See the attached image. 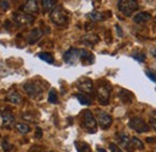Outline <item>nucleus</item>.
<instances>
[{
	"mask_svg": "<svg viewBox=\"0 0 156 152\" xmlns=\"http://www.w3.org/2000/svg\"><path fill=\"white\" fill-rule=\"evenodd\" d=\"M82 127L89 133H96L98 131V122L89 110H84L82 112Z\"/></svg>",
	"mask_w": 156,
	"mask_h": 152,
	"instance_id": "f257e3e1",
	"label": "nucleus"
},
{
	"mask_svg": "<svg viewBox=\"0 0 156 152\" xmlns=\"http://www.w3.org/2000/svg\"><path fill=\"white\" fill-rule=\"evenodd\" d=\"M76 86L77 88L83 92V93H87V94H94V82L93 80H90L89 77H80L76 82Z\"/></svg>",
	"mask_w": 156,
	"mask_h": 152,
	"instance_id": "423d86ee",
	"label": "nucleus"
},
{
	"mask_svg": "<svg viewBox=\"0 0 156 152\" xmlns=\"http://www.w3.org/2000/svg\"><path fill=\"white\" fill-rule=\"evenodd\" d=\"M1 120H2V127L6 129H11L15 126V117L10 110L1 112Z\"/></svg>",
	"mask_w": 156,
	"mask_h": 152,
	"instance_id": "f8f14e48",
	"label": "nucleus"
},
{
	"mask_svg": "<svg viewBox=\"0 0 156 152\" xmlns=\"http://www.w3.org/2000/svg\"><path fill=\"white\" fill-rule=\"evenodd\" d=\"M132 58L136 59L137 62H140V63L145 62V56L143 53H135V55H132Z\"/></svg>",
	"mask_w": 156,
	"mask_h": 152,
	"instance_id": "c85d7f7f",
	"label": "nucleus"
},
{
	"mask_svg": "<svg viewBox=\"0 0 156 152\" xmlns=\"http://www.w3.org/2000/svg\"><path fill=\"white\" fill-rule=\"evenodd\" d=\"M23 88L27 92V94L29 95L30 98H33V99H40L41 95H42V88L40 87L37 83L29 82V83H25L23 86Z\"/></svg>",
	"mask_w": 156,
	"mask_h": 152,
	"instance_id": "1a4fd4ad",
	"label": "nucleus"
},
{
	"mask_svg": "<svg viewBox=\"0 0 156 152\" xmlns=\"http://www.w3.org/2000/svg\"><path fill=\"white\" fill-rule=\"evenodd\" d=\"M42 35H43V32H42L40 28L33 29V30L29 33V35H28V44H30V45L36 44L40 39L42 38Z\"/></svg>",
	"mask_w": 156,
	"mask_h": 152,
	"instance_id": "4468645a",
	"label": "nucleus"
},
{
	"mask_svg": "<svg viewBox=\"0 0 156 152\" xmlns=\"http://www.w3.org/2000/svg\"><path fill=\"white\" fill-rule=\"evenodd\" d=\"M39 58L42 59V60H44V62H47V63H49V64L54 63V57L51 53H48V52H41V53H39Z\"/></svg>",
	"mask_w": 156,
	"mask_h": 152,
	"instance_id": "5701e85b",
	"label": "nucleus"
},
{
	"mask_svg": "<svg viewBox=\"0 0 156 152\" xmlns=\"http://www.w3.org/2000/svg\"><path fill=\"white\" fill-rule=\"evenodd\" d=\"M106 15H108V12L103 13V12H98V11H94V12L89 13V15H88V17H89V19H90V21H93V22H101V21H103V19L106 18V17H105Z\"/></svg>",
	"mask_w": 156,
	"mask_h": 152,
	"instance_id": "aec40b11",
	"label": "nucleus"
},
{
	"mask_svg": "<svg viewBox=\"0 0 156 152\" xmlns=\"http://www.w3.org/2000/svg\"><path fill=\"white\" fill-rule=\"evenodd\" d=\"M118 10L126 17H131L133 12L138 10L137 0H118Z\"/></svg>",
	"mask_w": 156,
	"mask_h": 152,
	"instance_id": "7ed1b4c3",
	"label": "nucleus"
},
{
	"mask_svg": "<svg viewBox=\"0 0 156 152\" xmlns=\"http://www.w3.org/2000/svg\"><path fill=\"white\" fill-rule=\"evenodd\" d=\"M16 129L18 131V133L20 134H28L30 132V127L27 123H17L16 124Z\"/></svg>",
	"mask_w": 156,
	"mask_h": 152,
	"instance_id": "b1692460",
	"label": "nucleus"
},
{
	"mask_svg": "<svg viewBox=\"0 0 156 152\" xmlns=\"http://www.w3.org/2000/svg\"><path fill=\"white\" fill-rule=\"evenodd\" d=\"M94 62V55L90 53L89 51L87 50H80V63L88 65V64H91Z\"/></svg>",
	"mask_w": 156,
	"mask_h": 152,
	"instance_id": "2eb2a0df",
	"label": "nucleus"
},
{
	"mask_svg": "<svg viewBox=\"0 0 156 152\" xmlns=\"http://www.w3.org/2000/svg\"><path fill=\"white\" fill-rule=\"evenodd\" d=\"M119 97H120L121 101L125 103V104H129V103L132 101V93L129 92V91H126V89H121L119 92Z\"/></svg>",
	"mask_w": 156,
	"mask_h": 152,
	"instance_id": "412c9836",
	"label": "nucleus"
},
{
	"mask_svg": "<svg viewBox=\"0 0 156 152\" xmlns=\"http://www.w3.org/2000/svg\"><path fill=\"white\" fill-rule=\"evenodd\" d=\"M147 141L148 142H154V141H156V138H147Z\"/></svg>",
	"mask_w": 156,
	"mask_h": 152,
	"instance_id": "e433bc0d",
	"label": "nucleus"
},
{
	"mask_svg": "<svg viewBox=\"0 0 156 152\" xmlns=\"http://www.w3.org/2000/svg\"><path fill=\"white\" fill-rule=\"evenodd\" d=\"M98 152H106V150H105V149H101V147H98Z\"/></svg>",
	"mask_w": 156,
	"mask_h": 152,
	"instance_id": "4c0bfd02",
	"label": "nucleus"
},
{
	"mask_svg": "<svg viewBox=\"0 0 156 152\" xmlns=\"http://www.w3.org/2000/svg\"><path fill=\"white\" fill-rule=\"evenodd\" d=\"M145 74H147V76L150 78V80H153L154 82H156V75L154 74V73H151V71H149V70H147L145 71Z\"/></svg>",
	"mask_w": 156,
	"mask_h": 152,
	"instance_id": "72a5a7b5",
	"label": "nucleus"
},
{
	"mask_svg": "<svg viewBox=\"0 0 156 152\" xmlns=\"http://www.w3.org/2000/svg\"><path fill=\"white\" fill-rule=\"evenodd\" d=\"M51 21L57 25H65L69 21V15L62 6H55L49 15Z\"/></svg>",
	"mask_w": 156,
	"mask_h": 152,
	"instance_id": "f03ea898",
	"label": "nucleus"
},
{
	"mask_svg": "<svg viewBox=\"0 0 156 152\" xmlns=\"http://www.w3.org/2000/svg\"><path fill=\"white\" fill-rule=\"evenodd\" d=\"M109 150L112 152H122L121 149H120L119 146H117L115 144H109Z\"/></svg>",
	"mask_w": 156,
	"mask_h": 152,
	"instance_id": "2f4dec72",
	"label": "nucleus"
},
{
	"mask_svg": "<svg viewBox=\"0 0 156 152\" xmlns=\"http://www.w3.org/2000/svg\"><path fill=\"white\" fill-rule=\"evenodd\" d=\"M42 136V129L41 128H37L36 129V138H41Z\"/></svg>",
	"mask_w": 156,
	"mask_h": 152,
	"instance_id": "c9c22d12",
	"label": "nucleus"
},
{
	"mask_svg": "<svg viewBox=\"0 0 156 152\" xmlns=\"http://www.w3.org/2000/svg\"><path fill=\"white\" fill-rule=\"evenodd\" d=\"M115 28H117L118 35H119V36L121 38V36H122V30H121V28H120V25H119V24H117V25H115Z\"/></svg>",
	"mask_w": 156,
	"mask_h": 152,
	"instance_id": "f704fd0d",
	"label": "nucleus"
},
{
	"mask_svg": "<svg viewBox=\"0 0 156 152\" xmlns=\"http://www.w3.org/2000/svg\"><path fill=\"white\" fill-rule=\"evenodd\" d=\"M12 19L17 25H27V24H31L35 21V17L25 12H15L12 15Z\"/></svg>",
	"mask_w": 156,
	"mask_h": 152,
	"instance_id": "6e6552de",
	"label": "nucleus"
},
{
	"mask_svg": "<svg viewBox=\"0 0 156 152\" xmlns=\"http://www.w3.org/2000/svg\"><path fill=\"white\" fill-rule=\"evenodd\" d=\"M98 100L101 105H107L111 98V86L109 85H98L96 89Z\"/></svg>",
	"mask_w": 156,
	"mask_h": 152,
	"instance_id": "39448f33",
	"label": "nucleus"
},
{
	"mask_svg": "<svg viewBox=\"0 0 156 152\" xmlns=\"http://www.w3.org/2000/svg\"><path fill=\"white\" fill-rule=\"evenodd\" d=\"M98 123L102 129H108L113 123V118L105 111H98Z\"/></svg>",
	"mask_w": 156,
	"mask_h": 152,
	"instance_id": "9d476101",
	"label": "nucleus"
},
{
	"mask_svg": "<svg viewBox=\"0 0 156 152\" xmlns=\"http://www.w3.org/2000/svg\"><path fill=\"white\" fill-rule=\"evenodd\" d=\"M151 19V15L149 13V12H145V11H143V12H138L136 16L133 17V21L138 23V24H143V23H147L148 21H150Z\"/></svg>",
	"mask_w": 156,
	"mask_h": 152,
	"instance_id": "dca6fc26",
	"label": "nucleus"
},
{
	"mask_svg": "<svg viewBox=\"0 0 156 152\" xmlns=\"http://www.w3.org/2000/svg\"><path fill=\"white\" fill-rule=\"evenodd\" d=\"M77 99H78V101H79L80 104H83V105H90V104H91L90 98H88L85 94H80V93H78Z\"/></svg>",
	"mask_w": 156,
	"mask_h": 152,
	"instance_id": "393cba45",
	"label": "nucleus"
},
{
	"mask_svg": "<svg viewBox=\"0 0 156 152\" xmlns=\"http://www.w3.org/2000/svg\"><path fill=\"white\" fill-rule=\"evenodd\" d=\"M1 147H2L4 152H10L12 149H13V146L7 141V139H6V138H5V139H4V141L1 142Z\"/></svg>",
	"mask_w": 156,
	"mask_h": 152,
	"instance_id": "cd10ccee",
	"label": "nucleus"
},
{
	"mask_svg": "<svg viewBox=\"0 0 156 152\" xmlns=\"http://www.w3.org/2000/svg\"><path fill=\"white\" fill-rule=\"evenodd\" d=\"M22 11L28 13V15H33V13H37L39 12V4L36 0H27L25 4L22 6Z\"/></svg>",
	"mask_w": 156,
	"mask_h": 152,
	"instance_id": "ddd939ff",
	"label": "nucleus"
},
{
	"mask_svg": "<svg viewBox=\"0 0 156 152\" xmlns=\"http://www.w3.org/2000/svg\"><path fill=\"white\" fill-rule=\"evenodd\" d=\"M64 60L67 64L75 65L80 62V50L79 48H70L64 53Z\"/></svg>",
	"mask_w": 156,
	"mask_h": 152,
	"instance_id": "0eeeda50",
	"label": "nucleus"
},
{
	"mask_svg": "<svg viewBox=\"0 0 156 152\" xmlns=\"http://www.w3.org/2000/svg\"><path fill=\"white\" fill-rule=\"evenodd\" d=\"M129 127L133 131H136L137 133H145L150 131V126L140 117H132L129 121Z\"/></svg>",
	"mask_w": 156,
	"mask_h": 152,
	"instance_id": "20e7f679",
	"label": "nucleus"
},
{
	"mask_svg": "<svg viewBox=\"0 0 156 152\" xmlns=\"http://www.w3.org/2000/svg\"><path fill=\"white\" fill-rule=\"evenodd\" d=\"M98 41H100V38H98V35H85V36H83V38L80 39V42H83V44H85L87 46H94V45H96Z\"/></svg>",
	"mask_w": 156,
	"mask_h": 152,
	"instance_id": "a211bd4d",
	"label": "nucleus"
},
{
	"mask_svg": "<svg viewBox=\"0 0 156 152\" xmlns=\"http://www.w3.org/2000/svg\"><path fill=\"white\" fill-rule=\"evenodd\" d=\"M48 101L52 103V104H57V103H58V94H57V91H55V89H51V91H49Z\"/></svg>",
	"mask_w": 156,
	"mask_h": 152,
	"instance_id": "a878e982",
	"label": "nucleus"
},
{
	"mask_svg": "<svg viewBox=\"0 0 156 152\" xmlns=\"http://www.w3.org/2000/svg\"><path fill=\"white\" fill-rule=\"evenodd\" d=\"M6 100L7 101H10V103H12V104H20L22 103V97L20 94L17 92V91H10L7 95H6Z\"/></svg>",
	"mask_w": 156,
	"mask_h": 152,
	"instance_id": "f3484780",
	"label": "nucleus"
},
{
	"mask_svg": "<svg viewBox=\"0 0 156 152\" xmlns=\"http://www.w3.org/2000/svg\"><path fill=\"white\" fill-rule=\"evenodd\" d=\"M132 139V144H133V146H135V149L137 150H144V145L142 144V141L136 138V136H133V138H131Z\"/></svg>",
	"mask_w": 156,
	"mask_h": 152,
	"instance_id": "bb28decb",
	"label": "nucleus"
},
{
	"mask_svg": "<svg viewBox=\"0 0 156 152\" xmlns=\"http://www.w3.org/2000/svg\"><path fill=\"white\" fill-rule=\"evenodd\" d=\"M117 139L118 141H119V144L124 147V149H126L129 152H133L135 150V146H133V144H132V139L127 135V134L125 133H118L117 134Z\"/></svg>",
	"mask_w": 156,
	"mask_h": 152,
	"instance_id": "9b49d317",
	"label": "nucleus"
},
{
	"mask_svg": "<svg viewBox=\"0 0 156 152\" xmlns=\"http://www.w3.org/2000/svg\"><path fill=\"white\" fill-rule=\"evenodd\" d=\"M150 126L154 128V131H156V112H154V115L150 117Z\"/></svg>",
	"mask_w": 156,
	"mask_h": 152,
	"instance_id": "7c9ffc66",
	"label": "nucleus"
},
{
	"mask_svg": "<svg viewBox=\"0 0 156 152\" xmlns=\"http://www.w3.org/2000/svg\"><path fill=\"white\" fill-rule=\"evenodd\" d=\"M0 7H1V10L6 11V10L10 7V4H9V1H7V0H0Z\"/></svg>",
	"mask_w": 156,
	"mask_h": 152,
	"instance_id": "c756f323",
	"label": "nucleus"
},
{
	"mask_svg": "<svg viewBox=\"0 0 156 152\" xmlns=\"http://www.w3.org/2000/svg\"><path fill=\"white\" fill-rule=\"evenodd\" d=\"M57 1L58 0H42V10H43V12L52 11L55 7Z\"/></svg>",
	"mask_w": 156,
	"mask_h": 152,
	"instance_id": "6ab92c4d",
	"label": "nucleus"
},
{
	"mask_svg": "<svg viewBox=\"0 0 156 152\" xmlns=\"http://www.w3.org/2000/svg\"><path fill=\"white\" fill-rule=\"evenodd\" d=\"M76 149L78 152H91L90 146L84 141H76Z\"/></svg>",
	"mask_w": 156,
	"mask_h": 152,
	"instance_id": "4be33fe9",
	"label": "nucleus"
},
{
	"mask_svg": "<svg viewBox=\"0 0 156 152\" xmlns=\"http://www.w3.org/2000/svg\"><path fill=\"white\" fill-rule=\"evenodd\" d=\"M43 151V149L41 147V146H39V145H34L33 147H30V150H29V152H42Z\"/></svg>",
	"mask_w": 156,
	"mask_h": 152,
	"instance_id": "473e14b6",
	"label": "nucleus"
},
{
	"mask_svg": "<svg viewBox=\"0 0 156 152\" xmlns=\"http://www.w3.org/2000/svg\"><path fill=\"white\" fill-rule=\"evenodd\" d=\"M48 152H53V151H48Z\"/></svg>",
	"mask_w": 156,
	"mask_h": 152,
	"instance_id": "58836bf2",
	"label": "nucleus"
}]
</instances>
